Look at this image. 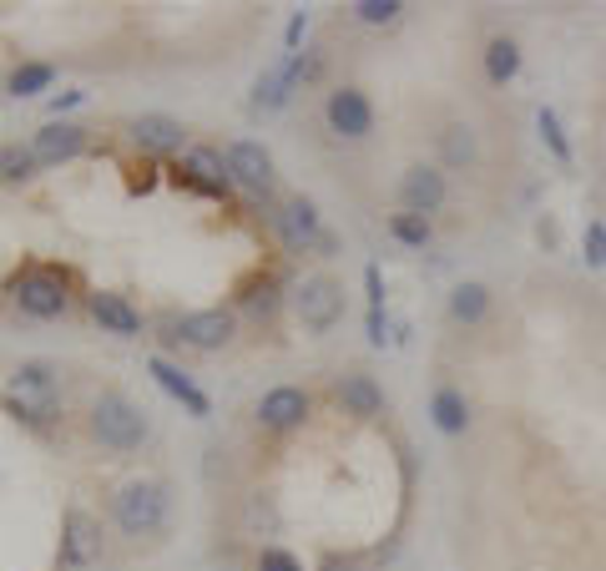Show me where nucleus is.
<instances>
[{"label": "nucleus", "mask_w": 606, "mask_h": 571, "mask_svg": "<svg viewBox=\"0 0 606 571\" xmlns=\"http://www.w3.org/2000/svg\"><path fill=\"white\" fill-rule=\"evenodd\" d=\"M5 399H11V405L26 415V420H51V415H56V405H61L56 369L41 365V359L21 365L11 380H5Z\"/></svg>", "instance_id": "1"}, {"label": "nucleus", "mask_w": 606, "mask_h": 571, "mask_svg": "<svg viewBox=\"0 0 606 571\" xmlns=\"http://www.w3.org/2000/svg\"><path fill=\"white\" fill-rule=\"evenodd\" d=\"M167 521V491L157 481H132L117 491V526L127 536H152Z\"/></svg>", "instance_id": "2"}, {"label": "nucleus", "mask_w": 606, "mask_h": 571, "mask_svg": "<svg viewBox=\"0 0 606 571\" xmlns=\"http://www.w3.org/2000/svg\"><path fill=\"white\" fill-rule=\"evenodd\" d=\"M91 430H96V440L112 445V451H137V445L147 440V420H142V410H137L132 399H121V395L96 399V410H91Z\"/></svg>", "instance_id": "3"}, {"label": "nucleus", "mask_w": 606, "mask_h": 571, "mask_svg": "<svg viewBox=\"0 0 606 571\" xmlns=\"http://www.w3.org/2000/svg\"><path fill=\"white\" fill-rule=\"evenodd\" d=\"M15 308L21 314H30V319H56V314H66V274H56V268H36V274H26V279H15Z\"/></svg>", "instance_id": "4"}, {"label": "nucleus", "mask_w": 606, "mask_h": 571, "mask_svg": "<svg viewBox=\"0 0 606 571\" xmlns=\"http://www.w3.org/2000/svg\"><path fill=\"white\" fill-rule=\"evenodd\" d=\"M172 182H178V188L203 192V198H228V192H233L228 152H218V147H193V152H188V162L172 173Z\"/></svg>", "instance_id": "5"}, {"label": "nucleus", "mask_w": 606, "mask_h": 571, "mask_svg": "<svg viewBox=\"0 0 606 571\" xmlns=\"http://www.w3.org/2000/svg\"><path fill=\"white\" fill-rule=\"evenodd\" d=\"M294 308H298V323L304 329H313V334H324V329H334L344 314V289L334 279H304L294 289Z\"/></svg>", "instance_id": "6"}, {"label": "nucleus", "mask_w": 606, "mask_h": 571, "mask_svg": "<svg viewBox=\"0 0 606 571\" xmlns=\"http://www.w3.org/2000/svg\"><path fill=\"white\" fill-rule=\"evenodd\" d=\"M324 117H328V132L349 137V142H364V137L374 132V102H370V97H364L359 87L328 91Z\"/></svg>", "instance_id": "7"}, {"label": "nucleus", "mask_w": 606, "mask_h": 571, "mask_svg": "<svg viewBox=\"0 0 606 571\" xmlns=\"http://www.w3.org/2000/svg\"><path fill=\"white\" fill-rule=\"evenodd\" d=\"M96 557H102V526L87 511H66V526H61V567L81 571Z\"/></svg>", "instance_id": "8"}, {"label": "nucleus", "mask_w": 606, "mask_h": 571, "mask_svg": "<svg viewBox=\"0 0 606 571\" xmlns=\"http://www.w3.org/2000/svg\"><path fill=\"white\" fill-rule=\"evenodd\" d=\"M279 238H283V249H294V253H309L313 243H324L319 207H313L309 198H288V203L279 207Z\"/></svg>", "instance_id": "9"}, {"label": "nucleus", "mask_w": 606, "mask_h": 571, "mask_svg": "<svg viewBox=\"0 0 606 571\" xmlns=\"http://www.w3.org/2000/svg\"><path fill=\"white\" fill-rule=\"evenodd\" d=\"M444 173L440 167H410V173L400 177V203H404V213H420V218H429V213H440L444 207Z\"/></svg>", "instance_id": "10"}, {"label": "nucleus", "mask_w": 606, "mask_h": 571, "mask_svg": "<svg viewBox=\"0 0 606 571\" xmlns=\"http://www.w3.org/2000/svg\"><path fill=\"white\" fill-rule=\"evenodd\" d=\"M309 420V395L298 390V384H279V390H268L263 399H258V426L263 430H298Z\"/></svg>", "instance_id": "11"}, {"label": "nucleus", "mask_w": 606, "mask_h": 571, "mask_svg": "<svg viewBox=\"0 0 606 571\" xmlns=\"http://www.w3.org/2000/svg\"><path fill=\"white\" fill-rule=\"evenodd\" d=\"M233 329L237 323H233L228 308H197V314H188V319L178 323V339L182 344H193V350H203V354H212L233 339Z\"/></svg>", "instance_id": "12"}, {"label": "nucleus", "mask_w": 606, "mask_h": 571, "mask_svg": "<svg viewBox=\"0 0 606 571\" xmlns=\"http://www.w3.org/2000/svg\"><path fill=\"white\" fill-rule=\"evenodd\" d=\"M228 173H233L237 188H248V192L273 188V157H268L263 142H233L228 147Z\"/></svg>", "instance_id": "13"}, {"label": "nucleus", "mask_w": 606, "mask_h": 571, "mask_svg": "<svg viewBox=\"0 0 606 571\" xmlns=\"http://www.w3.org/2000/svg\"><path fill=\"white\" fill-rule=\"evenodd\" d=\"M313 66H304V51L298 56H283L279 66H268L263 76H258V91H253V102L263 106V112H279V106H288V97H294V81L298 76H309Z\"/></svg>", "instance_id": "14"}, {"label": "nucleus", "mask_w": 606, "mask_h": 571, "mask_svg": "<svg viewBox=\"0 0 606 571\" xmlns=\"http://www.w3.org/2000/svg\"><path fill=\"white\" fill-rule=\"evenodd\" d=\"M182 122L178 117H163V112H147V117L132 122V142L147 152V157H172L182 147Z\"/></svg>", "instance_id": "15"}, {"label": "nucleus", "mask_w": 606, "mask_h": 571, "mask_svg": "<svg viewBox=\"0 0 606 571\" xmlns=\"http://www.w3.org/2000/svg\"><path fill=\"white\" fill-rule=\"evenodd\" d=\"M81 147H87V127H76V122H51V127H41V132H36L30 152H36V162L56 167V162H72Z\"/></svg>", "instance_id": "16"}, {"label": "nucleus", "mask_w": 606, "mask_h": 571, "mask_svg": "<svg viewBox=\"0 0 606 571\" xmlns=\"http://www.w3.org/2000/svg\"><path fill=\"white\" fill-rule=\"evenodd\" d=\"M147 375L163 384V390L178 399V405H188V415H197V420H207V415H212V399H207L178 365H167V359H147Z\"/></svg>", "instance_id": "17"}, {"label": "nucleus", "mask_w": 606, "mask_h": 571, "mask_svg": "<svg viewBox=\"0 0 606 571\" xmlns=\"http://www.w3.org/2000/svg\"><path fill=\"white\" fill-rule=\"evenodd\" d=\"M91 319L102 323L106 334H121V339L142 334V314H137L121 293H91Z\"/></svg>", "instance_id": "18"}, {"label": "nucleus", "mask_w": 606, "mask_h": 571, "mask_svg": "<svg viewBox=\"0 0 606 571\" xmlns=\"http://www.w3.org/2000/svg\"><path fill=\"white\" fill-rule=\"evenodd\" d=\"M339 405H344V415L374 420V415L385 410V390H379L370 375H344L339 380Z\"/></svg>", "instance_id": "19"}, {"label": "nucleus", "mask_w": 606, "mask_h": 571, "mask_svg": "<svg viewBox=\"0 0 606 571\" xmlns=\"http://www.w3.org/2000/svg\"><path fill=\"white\" fill-rule=\"evenodd\" d=\"M429 420H435L440 435H465V430H470V399L444 384V390H435V399H429Z\"/></svg>", "instance_id": "20"}, {"label": "nucleus", "mask_w": 606, "mask_h": 571, "mask_svg": "<svg viewBox=\"0 0 606 571\" xmlns=\"http://www.w3.org/2000/svg\"><path fill=\"white\" fill-rule=\"evenodd\" d=\"M490 314V289L486 283H455L450 293V319L455 323H480Z\"/></svg>", "instance_id": "21"}, {"label": "nucleus", "mask_w": 606, "mask_h": 571, "mask_svg": "<svg viewBox=\"0 0 606 571\" xmlns=\"http://www.w3.org/2000/svg\"><path fill=\"white\" fill-rule=\"evenodd\" d=\"M516 72H520V46L511 36H495L486 46V76L495 87H505V81H516Z\"/></svg>", "instance_id": "22"}, {"label": "nucleus", "mask_w": 606, "mask_h": 571, "mask_svg": "<svg viewBox=\"0 0 606 571\" xmlns=\"http://www.w3.org/2000/svg\"><path fill=\"white\" fill-rule=\"evenodd\" d=\"M56 81V66H46V61H26V66H15L11 72V97H36V91H46Z\"/></svg>", "instance_id": "23"}, {"label": "nucleus", "mask_w": 606, "mask_h": 571, "mask_svg": "<svg viewBox=\"0 0 606 571\" xmlns=\"http://www.w3.org/2000/svg\"><path fill=\"white\" fill-rule=\"evenodd\" d=\"M440 152L450 167H470L475 162V132L465 127V122H455V127H444L440 132Z\"/></svg>", "instance_id": "24"}, {"label": "nucleus", "mask_w": 606, "mask_h": 571, "mask_svg": "<svg viewBox=\"0 0 606 571\" xmlns=\"http://www.w3.org/2000/svg\"><path fill=\"white\" fill-rule=\"evenodd\" d=\"M36 167H41V162H36L30 147H21V142L0 147V182H21V177H30Z\"/></svg>", "instance_id": "25"}, {"label": "nucleus", "mask_w": 606, "mask_h": 571, "mask_svg": "<svg viewBox=\"0 0 606 571\" xmlns=\"http://www.w3.org/2000/svg\"><path fill=\"white\" fill-rule=\"evenodd\" d=\"M536 132H541V142L551 147V157H556V162H571V142H566L562 117H556L551 106H541V112H536Z\"/></svg>", "instance_id": "26"}, {"label": "nucleus", "mask_w": 606, "mask_h": 571, "mask_svg": "<svg viewBox=\"0 0 606 571\" xmlns=\"http://www.w3.org/2000/svg\"><path fill=\"white\" fill-rule=\"evenodd\" d=\"M389 233H395V243H404V249H425L429 218H420V213H395V218H389Z\"/></svg>", "instance_id": "27"}, {"label": "nucleus", "mask_w": 606, "mask_h": 571, "mask_svg": "<svg viewBox=\"0 0 606 571\" xmlns=\"http://www.w3.org/2000/svg\"><path fill=\"white\" fill-rule=\"evenodd\" d=\"M404 11V0H359L354 15L364 21V26H395Z\"/></svg>", "instance_id": "28"}, {"label": "nucleus", "mask_w": 606, "mask_h": 571, "mask_svg": "<svg viewBox=\"0 0 606 571\" xmlns=\"http://www.w3.org/2000/svg\"><path fill=\"white\" fill-rule=\"evenodd\" d=\"M581 253H586V264L592 268H606V223L602 218L586 223V233H581Z\"/></svg>", "instance_id": "29"}, {"label": "nucleus", "mask_w": 606, "mask_h": 571, "mask_svg": "<svg viewBox=\"0 0 606 571\" xmlns=\"http://www.w3.org/2000/svg\"><path fill=\"white\" fill-rule=\"evenodd\" d=\"M258 571H304V561L288 557L283 546H263V551H258Z\"/></svg>", "instance_id": "30"}, {"label": "nucleus", "mask_w": 606, "mask_h": 571, "mask_svg": "<svg viewBox=\"0 0 606 571\" xmlns=\"http://www.w3.org/2000/svg\"><path fill=\"white\" fill-rule=\"evenodd\" d=\"M364 289H370V314H385V279H379V264L364 268Z\"/></svg>", "instance_id": "31"}, {"label": "nucleus", "mask_w": 606, "mask_h": 571, "mask_svg": "<svg viewBox=\"0 0 606 571\" xmlns=\"http://www.w3.org/2000/svg\"><path fill=\"white\" fill-rule=\"evenodd\" d=\"M243 304H248L253 314H273V304H279V299H273V289H253V293H243Z\"/></svg>", "instance_id": "32"}, {"label": "nucleus", "mask_w": 606, "mask_h": 571, "mask_svg": "<svg viewBox=\"0 0 606 571\" xmlns=\"http://www.w3.org/2000/svg\"><path fill=\"white\" fill-rule=\"evenodd\" d=\"M304 30H309V15L298 11L294 21H288V36H283V41H288V56H298V41H304Z\"/></svg>", "instance_id": "33"}, {"label": "nucleus", "mask_w": 606, "mask_h": 571, "mask_svg": "<svg viewBox=\"0 0 606 571\" xmlns=\"http://www.w3.org/2000/svg\"><path fill=\"white\" fill-rule=\"evenodd\" d=\"M87 102V91H56L51 97V112H66V106H81Z\"/></svg>", "instance_id": "34"}]
</instances>
